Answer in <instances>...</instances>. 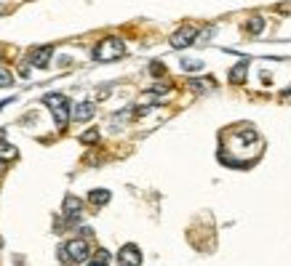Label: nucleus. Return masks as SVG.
Segmentation results:
<instances>
[{
  "instance_id": "f257e3e1",
  "label": "nucleus",
  "mask_w": 291,
  "mask_h": 266,
  "mask_svg": "<svg viewBox=\"0 0 291 266\" xmlns=\"http://www.w3.org/2000/svg\"><path fill=\"white\" fill-rule=\"evenodd\" d=\"M120 56H126V43L120 37H105L96 48H93V59L96 61H115Z\"/></svg>"
},
{
  "instance_id": "f03ea898",
  "label": "nucleus",
  "mask_w": 291,
  "mask_h": 266,
  "mask_svg": "<svg viewBox=\"0 0 291 266\" xmlns=\"http://www.w3.org/2000/svg\"><path fill=\"white\" fill-rule=\"evenodd\" d=\"M64 255H67L70 261L75 263H83V261H88V255H91V248H88V242L86 240H70L67 245H64Z\"/></svg>"
},
{
  "instance_id": "7ed1b4c3",
  "label": "nucleus",
  "mask_w": 291,
  "mask_h": 266,
  "mask_svg": "<svg viewBox=\"0 0 291 266\" xmlns=\"http://www.w3.org/2000/svg\"><path fill=\"white\" fill-rule=\"evenodd\" d=\"M195 37H198V27H195V24H184V27H179V30L171 35V45H174V48H187V45L195 43Z\"/></svg>"
},
{
  "instance_id": "20e7f679",
  "label": "nucleus",
  "mask_w": 291,
  "mask_h": 266,
  "mask_svg": "<svg viewBox=\"0 0 291 266\" xmlns=\"http://www.w3.org/2000/svg\"><path fill=\"white\" fill-rule=\"evenodd\" d=\"M118 261H120V266H139V263H142V250H139L134 242H128V245L120 248Z\"/></svg>"
},
{
  "instance_id": "39448f33",
  "label": "nucleus",
  "mask_w": 291,
  "mask_h": 266,
  "mask_svg": "<svg viewBox=\"0 0 291 266\" xmlns=\"http://www.w3.org/2000/svg\"><path fill=\"white\" fill-rule=\"evenodd\" d=\"M93 112H96V104L93 101H80V104H75V109H72V120H78V122H86L93 117Z\"/></svg>"
},
{
  "instance_id": "423d86ee",
  "label": "nucleus",
  "mask_w": 291,
  "mask_h": 266,
  "mask_svg": "<svg viewBox=\"0 0 291 266\" xmlns=\"http://www.w3.org/2000/svg\"><path fill=\"white\" fill-rule=\"evenodd\" d=\"M51 56H54V48H51V45H40V48H35V51L30 53V61H32V66L43 70V66L51 61Z\"/></svg>"
},
{
  "instance_id": "0eeeda50",
  "label": "nucleus",
  "mask_w": 291,
  "mask_h": 266,
  "mask_svg": "<svg viewBox=\"0 0 291 266\" xmlns=\"http://www.w3.org/2000/svg\"><path fill=\"white\" fill-rule=\"evenodd\" d=\"M64 216L70 218V221H78L80 218V211H83V200H78V197H64Z\"/></svg>"
},
{
  "instance_id": "6e6552de",
  "label": "nucleus",
  "mask_w": 291,
  "mask_h": 266,
  "mask_svg": "<svg viewBox=\"0 0 291 266\" xmlns=\"http://www.w3.org/2000/svg\"><path fill=\"white\" fill-rule=\"evenodd\" d=\"M51 115H54L56 128L64 130V128H67V122H70V104H64V107H59V109H51Z\"/></svg>"
},
{
  "instance_id": "1a4fd4ad",
  "label": "nucleus",
  "mask_w": 291,
  "mask_h": 266,
  "mask_svg": "<svg viewBox=\"0 0 291 266\" xmlns=\"http://www.w3.org/2000/svg\"><path fill=\"white\" fill-rule=\"evenodd\" d=\"M246 70H249V61H238V64L230 70V83H232V85L246 83Z\"/></svg>"
},
{
  "instance_id": "9d476101",
  "label": "nucleus",
  "mask_w": 291,
  "mask_h": 266,
  "mask_svg": "<svg viewBox=\"0 0 291 266\" xmlns=\"http://www.w3.org/2000/svg\"><path fill=\"white\" fill-rule=\"evenodd\" d=\"M110 189H91L88 192V203L91 205H107L110 203Z\"/></svg>"
},
{
  "instance_id": "9b49d317",
  "label": "nucleus",
  "mask_w": 291,
  "mask_h": 266,
  "mask_svg": "<svg viewBox=\"0 0 291 266\" xmlns=\"http://www.w3.org/2000/svg\"><path fill=\"white\" fill-rule=\"evenodd\" d=\"M43 104H45V107H51V109H59V107H64V104H70V101H67L64 93H45Z\"/></svg>"
},
{
  "instance_id": "f8f14e48",
  "label": "nucleus",
  "mask_w": 291,
  "mask_h": 266,
  "mask_svg": "<svg viewBox=\"0 0 291 266\" xmlns=\"http://www.w3.org/2000/svg\"><path fill=\"white\" fill-rule=\"evenodd\" d=\"M16 155H19L16 147H11L6 139H0V160H14Z\"/></svg>"
},
{
  "instance_id": "ddd939ff",
  "label": "nucleus",
  "mask_w": 291,
  "mask_h": 266,
  "mask_svg": "<svg viewBox=\"0 0 291 266\" xmlns=\"http://www.w3.org/2000/svg\"><path fill=\"white\" fill-rule=\"evenodd\" d=\"M262 27H265V22H262L259 16H254V19H249V22H246V32L249 35H259Z\"/></svg>"
},
{
  "instance_id": "4468645a",
  "label": "nucleus",
  "mask_w": 291,
  "mask_h": 266,
  "mask_svg": "<svg viewBox=\"0 0 291 266\" xmlns=\"http://www.w3.org/2000/svg\"><path fill=\"white\" fill-rule=\"evenodd\" d=\"M80 141H83V144H96V141H99V130L88 128L86 133H80Z\"/></svg>"
},
{
  "instance_id": "2eb2a0df",
  "label": "nucleus",
  "mask_w": 291,
  "mask_h": 266,
  "mask_svg": "<svg viewBox=\"0 0 291 266\" xmlns=\"http://www.w3.org/2000/svg\"><path fill=\"white\" fill-rule=\"evenodd\" d=\"M14 83V75L11 70H6V66H0V88H8V85Z\"/></svg>"
},
{
  "instance_id": "dca6fc26",
  "label": "nucleus",
  "mask_w": 291,
  "mask_h": 266,
  "mask_svg": "<svg viewBox=\"0 0 291 266\" xmlns=\"http://www.w3.org/2000/svg\"><path fill=\"white\" fill-rule=\"evenodd\" d=\"M91 261H99V263H107L110 266V261H112V255H110V250H105V248H99L96 253H93V258Z\"/></svg>"
},
{
  "instance_id": "f3484780",
  "label": "nucleus",
  "mask_w": 291,
  "mask_h": 266,
  "mask_svg": "<svg viewBox=\"0 0 291 266\" xmlns=\"http://www.w3.org/2000/svg\"><path fill=\"white\" fill-rule=\"evenodd\" d=\"M150 75H153V78H163V75H166V66H163L161 61H153V64H150Z\"/></svg>"
},
{
  "instance_id": "a211bd4d",
  "label": "nucleus",
  "mask_w": 291,
  "mask_h": 266,
  "mask_svg": "<svg viewBox=\"0 0 291 266\" xmlns=\"http://www.w3.org/2000/svg\"><path fill=\"white\" fill-rule=\"evenodd\" d=\"M182 66L187 72H198V70H203V64L201 61H192V59H182Z\"/></svg>"
},
{
  "instance_id": "6ab92c4d",
  "label": "nucleus",
  "mask_w": 291,
  "mask_h": 266,
  "mask_svg": "<svg viewBox=\"0 0 291 266\" xmlns=\"http://www.w3.org/2000/svg\"><path fill=\"white\" fill-rule=\"evenodd\" d=\"M187 85H190V88H192L195 93H201V91L206 88V85H203V83H198V80H190V83H187Z\"/></svg>"
},
{
  "instance_id": "aec40b11",
  "label": "nucleus",
  "mask_w": 291,
  "mask_h": 266,
  "mask_svg": "<svg viewBox=\"0 0 291 266\" xmlns=\"http://www.w3.org/2000/svg\"><path fill=\"white\" fill-rule=\"evenodd\" d=\"M86 266H107V263H99V261H88Z\"/></svg>"
},
{
  "instance_id": "412c9836",
  "label": "nucleus",
  "mask_w": 291,
  "mask_h": 266,
  "mask_svg": "<svg viewBox=\"0 0 291 266\" xmlns=\"http://www.w3.org/2000/svg\"><path fill=\"white\" fill-rule=\"evenodd\" d=\"M0 56H3V51H0Z\"/></svg>"
}]
</instances>
